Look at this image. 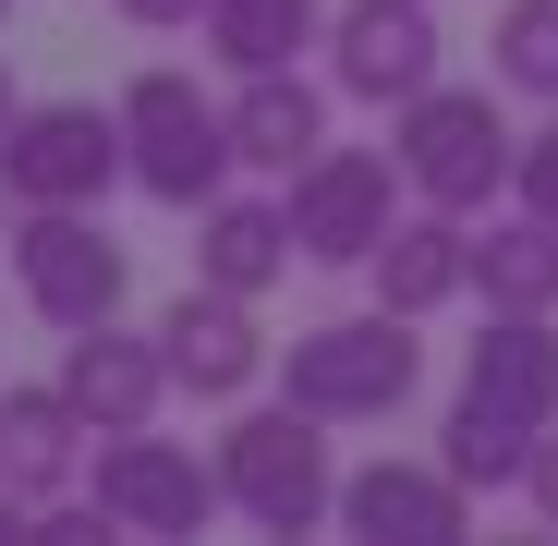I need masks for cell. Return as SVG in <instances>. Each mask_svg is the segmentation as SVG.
<instances>
[{"instance_id":"cell-6","label":"cell","mask_w":558,"mask_h":546,"mask_svg":"<svg viewBox=\"0 0 558 546\" xmlns=\"http://www.w3.org/2000/svg\"><path fill=\"white\" fill-rule=\"evenodd\" d=\"M401 146H316L304 170H292V243H304V267H377V243H389V219H401Z\"/></svg>"},{"instance_id":"cell-5","label":"cell","mask_w":558,"mask_h":546,"mask_svg":"<svg viewBox=\"0 0 558 546\" xmlns=\"http://www.w3.org/2000/svg\"><path fill=\"white\" fill-rule=\"evenodd\" d=\"M110 182H134L122 110H98V98L13 110V134H0V207H98Z\"/></svg>"},{"instance_id":"cell-15","label":"cell","mask_w":558,"mask_h":546,"mask_svg":"<svg viewBox=\"0 0 558 546\" xmlns=\"http://www.w3.org/2000/svg\"><path fill=\"white\" fill-rule=\"evenodd\" d=\"M219 110H231V146H243V170H279V182H292V170L328 146V85H304L292 61H279V73H243Z\"/></svg>"},{"instance_id":"cell-14","label":"cell","mask_w":558,"mask_h":546,"mask_svg":"<svg viewBox=\"0 0 558 546\" xmlns=\"http://www.w3.org/2000/svg\"><path fill=\"white\" fill-rule=\"evenodd\" d=\"M461 389L522 413V425H558V316H510L486 304V340L461 352Z\"/></svg>"},{"instance_id":"cell-11","label":"cell","mask_w":558,"mask_h":546,"mask_svg":"<svg viewBox=\"0 0 558 546\" xmlns=\"http://www.w3.org/2000/svg\"><path fill=\"white\" fill-rule=\"evenodd\" d=\"M61 389L85 401V425H98V437L158 425V401H170V352H158V328H122V316L61 328Z\"/></svg>"},{"instance_id":"cell-8","label":"cell","mask_w":558,"mask_h":546,"mask_svg":"<svg viewBox=\"0 0 558 546\" xmlns=\"http://www.w3.org/2000/svg\"><path fill=\"white\" fill-rule=\"evenodd\" d=\"M13 292H25L49 328H98V316H122L134 267H122V243L98 231V207H13Z\"/></svg>"},{"instance_id":"cell-27","label":"cell","mask_w":558,"mask_h":546,"mask_svg":"<svg viewBox=\"0 0 558 546\" xmlns=\"http://www.w3.org/2000/svg\"><path fill=\"white\" fill-rule=\"evenodd\" d=\"M13 110H25V98H13V73H0V134H13Z\"/></svg>"},{"instance_id":"cell-10","label":"cell","mask_w":558,"mask_h":546,"mask_svg":"<svg viewBox=\"0 0 558 546\" xmlns=\"http://www.w3.org/2000/svg\"><path fill=\"white\" fill-rule=\"evenodd\" d=\"M158 352H170V389H182V401H255V377H267L255 292L195 280V292H182V304L158 316Z\"/></svg>"},{"instance_id":"cell-3","label":"cell","mask_w":558,"mask_h":546,"mask_svg":"<svg viewBox=\"0 0 558 546\" xmlns=\"http://www.w3.org/2000/svg\"><path fill=\"white\" fill-rule=\"evenodd\" d=\"M425 316H328V328H304L292 352H279V389H292L304 413H328V425H389L413 389H425V340H413Z\"/></svg>"},{"instance_id":"cell-17","label":"cell","mask_w":558,"mask_h":546,"mask_svg":"<svg viewBox=\"0 0 558 546\" xmlns=\"http://www.w3.org/2000/svg\"><path fill=\"white\" fill-rule=\"evenodd\" d=\"M195 219H207L195 231V280H219V292H267L279 267L304 255L292 243V207H267V195H207Z\"/></svg>"},{"instance_id":"cell-23","label":"cell","mask_w":558,"mask_h":546,"mask_svg":"<svg viewBox=\"0 0 558 546\" xmlns=\"http://www.w3.org/2000/svg\"><path fill=\"white\" fill-rule=\"evenodd\" d=\"M510 195H522L534 219H558V110H546V134H522V170H510Z\"/></svg>"},{"instance_id":"cell-7","label":"cell","mask_w":558,"mask_h":546,"mask_svg":"<svg viewBox=\"0 0 558 546\" xmlns=\"http://www.w3.org/2000/svg\"><path fill=\"white\" fill-rule=\"evenodd\" d=\"M85 498H98L122 534H207V522L231 510V486H219V449L195 462V449H182V437H158V425L98 437V462H85Z\"/></svg>"},{"instance_id":"cell-18","label":"cell","mask_w":558,"mask_h":546,"mask_svg":"<svg viewBox=\"0 0 558 546\" xmlns=\"http://www.w3.org/2000/svg\"><path fill=\"white\" fill-rule=\"evenodd\" d=\"M474 292L510 316H558V219H486L474 231Z\"/></svg>"},{"instance_id":"cell-2","label":"cell","mask_w":558,"mask_h":546,"mask_svg":"<svg viewBox=\"0 0 558 546\" xmlns=\"http://www.w3.org/2000/svg\"><path fill=\"white\" fill-rule=\"evenodd\" d=\"M389 146H401L413 195L425 207H461V219H486L510 195V170H522V134H510V110L486 98V85H425V98H401Z\"/></svg>"},{"instance_id":"cell-4","label":"cell","mask_w":558,"mask_h":546,"mask_svg":"<svg viewBox=\"0 0 558 546\" xmlns=\"http://www.w3.org/2000/svg\"><path fill=\"white\" fill-rule=\"evenodd\" d=\"M122 146H134V195H158V207H207L219 182L243 170V146H231V110L219 98H195V73H134L122 85Z\"/></svg>"},{"instance_id":"cell-13","label":"cell","mask_w":558,"mask_h":546,"mask_svg":"<svg viewBox=\"0 0 558 546\" xmlns=\"http://www.w3.org/2000/svg\"><path fill=\"white\" fill-rule=\"evenodd\" d=\"M474 292V219L461 207H401L389 219V243H377V304L389 316H437V304H461Z\"/></svg>"},{"instance_id":"cell-12","label":"cell","mask_w":558,"mask_h":546,"mask_svg":"<svg viewBox=\"0 0 558 546\" xmlns=\"http://www.w3.org/2000/svg\"><path fill=\"white\" fill-rule=\"evenodd\" d=\"M461 522H474V486L449 462H364V474H340V534H364V546H449Z\"/></svg>"},{"instance_id":"cell-24","label":"cell","mask_w":558,"mask_h":546,"mask_svg":"<svg viewBox=\"0 0 558 546\" xmlns=\"http://www.w3.org/2000/svg\"><path fill=\"white\" fill-rule=\"evenodd\" d=\"M522 498H534V522H546V534H558V425H546V437H534V474H522Z\"/></svg>"},{"instance_id":"cell-16","label":"cell","mask_w":558,"mask_h":546,"mask_svg":"<svg viewBox=\"0 0 558 546\" xmlns=\"http://www.w3.org/2000/svg\"><path fill=\"white\" fill-rule=\"evenodd\" d=\"M85 401L49 377V389H0V486L13 498H61L73 486V462H85Z\"/></svg>"},{"instance_id":"cell-20","label":"cell","mask_w":558,"mask_h":546,"mask_svg":"<svg viewBox=\"0 0 558 546\" xmlns=\"http://www.w3.org/2000/svg\"><path fill=\"white\" fill-rule=\"evenodd\" d=\"M328 37V0H207V49L231 73H279Z\"/></svg>"},{"instance_id":"cell-28","label":"cell","mask_w":558,"mask_h":546,"mask_svg":"<svg viewBox=\"0 0 558 546\" xmlns=\"http://www.w3.org/2000/svg\"><path fill=\"white\" fill-rule=\"evenodd\" d=\"M0 25H13V0H0Z\"/></svg>"},{"instance_id":"cell-22","label":"cell","mask_w":558,"mask_h":546,"mask_svg":"<svg viewBox=\"0 0 558 546\" xmlns=\"http://www.w3.org/2000/svg\"><path fill=\"white\" fill-rule=\"evenodd\" d=\"M98 534H122L98 498H37V522H25V546H98Z\"/></svg>"},{"instance_id":"cell-9","label":"cell","mask_w":558,"mask_h":546,"mask_svg":"<svg viewBox=\"0 0 558 546\" xmlns=\"http://www.w3.org/2000/svg\"><path fill=\"white\" fill-rule=\"evenodd\" d=\"M437 0H340L328 13V85L340 98H364V110H401V98H425L437 85Z\"/></svg>"},{"instance_id":"cell-19","label":"cell","mask_w":558,"mask_h":546,"mask_svg":"<svg viewBox=\"0 0 558 546\" xmlns=\"http://www.w3.org/2000/svg\"><path fill=\"white\" fill-rule=\"evenodd\" d=\"M534 437H546V425H522V413H498V401L461 389V401H449V425H437V462L474 486V498H498V486H522V474H534Z\"/></svg>"},{"instance_id":"cell-26","label":"cell","mask_w":558,"mask_h":546,"mask_svg":"<svg viewBox=\"0 0 558 546\" xmlns=\"http://www.w3.org/2000/svg\"><path fill=\"white\" fill-rule=\"evenodd\" d=\"M25 522H37V498H13V486H0V546H25Z\"/></svg>"},{"instance_id":"cell-1","label":"cell","mask_w":558,"mask_h":546,"mask_svg":"<svg viewBox=\"0 0 558 546\" xmlns=\"http://www.w3.org/2000/svg\"><path fill=\"white\" fill-rule=\"evenodd\" d=\"M219 486L255 534H316L340 522V462H328V413H304L292 389H279L267 413H231L219 437Z\"/></svg>"},{"instance_id":"cell-25","label":"cell","mask_w":558,"mask_h":546,"mask_svg":"<svg viewBox=\"0 0 558 546\" xmlns=\"http://www.w3.org/2000/svg\"><path fill=\"white\" fill-rule=\"evenodd\" d=\"M110 13H122V25H146V37H158V25H207V0H110Z\"/></svg>"},{"instance_id":"cell-21","label":"cell","mask_w":558,"mask_h":546,"mask_svg":"<svg viewBox=\"0 0 558 546\" xmlns=\"http://www.w3.org/2000/svg\"><path fill=\"white\" fill-rule=\"evenodd\" d=\"M486 49H498V85H510V98H546V110H558V0H510Z\"/></svg>"}]
</instances>
